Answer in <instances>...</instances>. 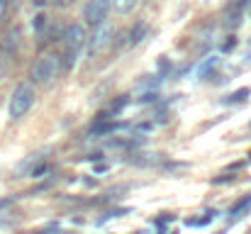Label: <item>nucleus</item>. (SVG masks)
Wrapping results in <instances>:
<instances>
[{"instance_id": "nucleus-5", "label": "nucleus", "mask_w": 251, "mask_h": 234, "mask_svg": "<svg viewBox=\"0 0 251 234\" xmlns=\"http://www.w3.org/2000/svg\"><path fill=\"white\" fill-rule=\"evenodd\" d=\"M110 10H112V0H88L83 7V20L90 27H98L100 22L107 20Z\"/></svg>"}, {"instance_id": "nucleus-6", "label": "nucleus", "mask_w": 251, "mask_h": 234, "mask_svg": "<svg viewBox=\"0 0 251 234\" xmlns=\"http://www.w3.org/2000/svg\"><path fill=\"white\" fill-rule=\"evenodd\" d=\"M137 2H139V0H112V7H115L120 15H129V12H134Z\"/></svg>"}, {"instance_id": "nucleus-11", "label": "nucleus", "mask_w": 251, "mask_h": 234, "mask_svg": "<svg viewBox=\"0 0 251 234\" xmlns=\"http://www.w3.org/2000/svg\"><path fill=\"white\" fill-rule=\"evenodd\" d=\"M5 12H7V0H0V22H2Z\"/></svg>"}, {"instance_id": "nucleus-12", "label": "nucleus", "mask_w": 251, "mask_h": 234, "mask_svg": "<svg viewBox=\"0 0 251 234\" xmlns=\"http://www.w3.org/2000/svg\"><path fill=\"white\" fill-rule=\"evenodd\" d=\"M5 74H7V66H5V64H2V59H0V80L5 78Z\"/></svg>"}, {"instance_id": "nucleus-8", "label": "nucleus", "mask_w": 251, "mask_h": 234, "mask_svg": "<svg viewBox=\"0 0 251 234\" xmlns=\"http://www.w3.org/2000/svg\"><path fill=\"white\" fill-rule=\"evenodd\" d=\"M144 34H147V27H144V25H137V29H134V34H132V39H129V42H132V44H139Z\"/></svg>"}, {"instance_id": "nucleus-13", "label": "nucleus", "mask_w": 251, "mask_h": 234, "mask_svg": "<svg viewBox=\"0 0 251 234\" xmlns=\"http://www.w3.org/2000/svg\"><path fill=\"white\" fill-rule=\"evenodd\" d=\"M71 2H74V0H56V5H59V7H69Z\"/></svg>"}, {"instance_id": "nucleus-7", "label": "nucleus", "mask_w": 251, "mask_h": 234, "mask_svg": "<svg viewBox=\"0 0 251 234\" xmlns=\"http://www.w3.org/2000/svg\"><path fill=\"white\" fill-rule=\"evenodd\" d=\"M249 208H251V198H242L239 203H234V205H232V210H229V220L242 217V212H244V210H249Z\"/></svg>"}, {"instance_id": "nucleus-9", "label": "nucleus", "mask_w": 251, "mask_h": 234, "mask_svg": "<svg viewBox=\"0 0 251 234\" xmlns=\"http://www.w3.org/2000/svg\"><path fill=\"white\" fill-rule=\"evenodd\" d=\"M44 25H47V17H44V15H37V17H34V22H32V27H34L37 32H42V27H44Z\"/></svg>"}, {"instance_id": "nucleus-10", "label": "nucleus", "mask_w": 251, "mask_h": 234, "mask_svg": "<svg viewBox=\"0 0 251 234\" xmlns=\"http://www.w3.org/2000/svg\"><path fill=\"white\" fill-rule=\"evenodd\" d=\"M244 95H249V88H242V90H237V93H234V95H232L229 100H232V103H239V100H242Z\"/></svg>"}, {"instance_id": "nucleus-4", "label": "nucleus", "mask_w": 251, "mask_h": 234, "mask_svg": "<svg viewBox=\"0 0 251 234\" xmlns=\"http://www.w3.org/2000/svg\"><path fill=\"white\" fill-rule=\"evenodd\" d=\"M110 44H112V27H110V22L105 20V22H100L98 27H93V34L88 37L85 47H88L90 59H95V56H100Z\"/></svg>"}, {"instance_id": "nucleus-3", "label": "nucleus", "mask_w": 251, "mask_h": 234, "mask_svg": "<svg viewBox=\"0 0 251 234\" xmlns=\"http://www.w3.org/2000/svg\"><path fill=\"white\" fill-rule=\"evenodd\" d=\"M64 39V47H66V69H74L81 52L85 49V42H88V34H85L83 25H69L61 34Z\"/></svg>"}, {"instance_id": "nucleus-1", "label": "nucleus", "mask_w": 251, "mask_h": 234, "mask_svg": "<svg viewBox=\"0 0 251 234\" xmlns=\"http://www.w3.org/2000/svg\"><path fill=\"white\" fill-rule=\"evenodd\" d=\"M61 71H64V59L59 54L49 52V54H42L37 59V64L32 66V80L37 85H51L61 76Z\"/></svg>"}, {"instance_id": "nucleus-2", "label": "nucleus", "mask_w": 251, "mask_h": 234, "mask_svg": "<svg viewBox=\"0 0 251 234\" xmlns=\"http://www.w3.org/2000/svg\"><path fill=\"white\" fill-rule=\"evenodd\" d=\"M34 100H37V90H34V85L32 83H20L15 90H12V95H10V105H7V115H10V120H22L29 110H32V105H34Z\"/></svg>"}]
</instances>
